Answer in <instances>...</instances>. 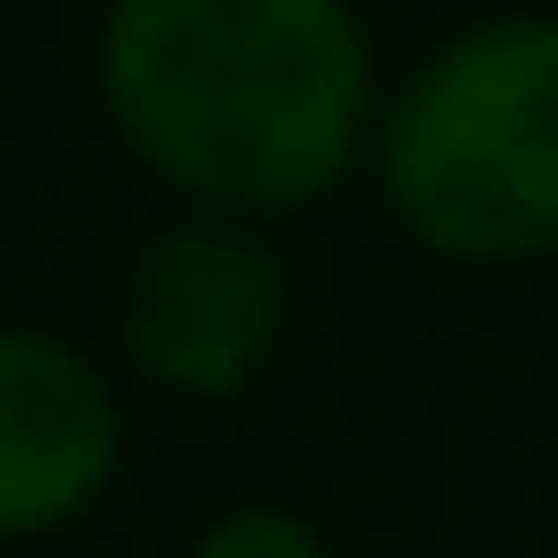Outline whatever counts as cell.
<instances>
[{
	"mask_svg": "<svg viewBox=\"0 0 558 558\" xmlns=\"http://www.w3.org/2000/svg\"><path fill=\"white\" fill-rule=\"evenodd\" d=\"M88 77L165 208L296 230L362 186L395 56L362 0H99Z\"/></svg>",
	"mask_w": 558,
	"mask_h": 558,
	"instance_id": "cell-1",
	"label": "cell"
},
{
	"mask_svg": "<svg viewBox=\"0 0 558 558\" xmlns=\"http://www.w3.org/2000/svg\"><path fill=\"white\" fill-rule=\"evenodd\" d=\"M362 197L449 274L558 263V0H482L395 56Z\"/></svg>",
	"mask_w": 558,
	"mask_h": 558,
	"instance_id": "cell-2",
	"label": "cell"
},
{
	"mask_svg": "<svg viewBox=\"0 0 558 558\" xmlns=\"http://www.w3.org/2000/svg\"><path fill=\"white\" fill-rule=\"evenodd\" d=\"M121 384L154 405H241L296 340V252L263 219L165 208L121 263Z\"/></svg>",
	"mask_w": 558,
	"mask_h": 558,
	"instance_id": "cell-3",
	"label": "cell"
},
{
	"mask_svg": "<svg viewBox=\"0 0 558 558\" xmlns=\"http://www.w3.org/2000/svg\"><path fill=\"white\" fill-rule=\"evenodd\" d=\"M132 449V384L66 329L0 318V547L66 536L110 504Z\"/></svg>",
	"mask_w": 558,
	"mask_h": 558,
	"instance_id": "cell-4",
	"label": "cell"
},
{
	"mask_svg": "<svg viewBox=\"0 0 558 558\" xmlns=\"http://www.w3.org/2000/svg\"><path fill=\"white\" fill-rule=\"evenodd\" d=\"M186 558H340V536H329V514H307L286 493H241L186 536Z\"/></svg>",
	"mask_w": 558,
	"mask_h": 558,
	"instance_id": "cell-5",
	"label": "cell"
}]
</instances>
